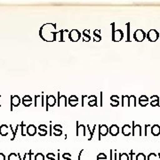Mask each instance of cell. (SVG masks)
<instances>
[{
	"label": "cell",
	"instance_id": "1",
	"mask_svg": "<svg viewBox=\"0 0 160 160\" xmlns=\"http://www.w3.org/2000/svg\"><path fill=\"white\" fill-rule=\"evenodd\" d=\"M56 23H46L41 26L39 37L46 42H53L57 40L58 31H56Z\"/></svg>",
	"mask_w": 160,
	"mask_h": 160
},
{
	"label": "cell",
	"instance_id": "2",
	"mask_svg": "<svg viewBox=\"0 0 160 160\" xmlns=\"http://www.w3.org/2000/svg\"><path fill=\"white\" fill-rule=\"evenodd\" d=\"M111 29H112V33H111V38L113 42H120L124 38L125 35L124 31L122 29H115V23H111Z\"/></svg>",
	"mask_w": 160,
	"mask_h": 160
},
{
	"label": "cell",
	"instance_id": "3",
	"mask_svg": "<svg viewBox=\"0 0 160 160\" xmlns=\"http://www.w3.org/2000/svg\"><path fill=\"white\" fill-rule=\"evenodd\" d=\"M68 38H69V39L71 42H78L82 38V33L80 32L79 30H78V29H71L69 32Z\"/></svg>",
	"mask_w": 160,
	"mask_h": 160
},
{
	"label": "cell",
	"instance_id": "4",
	"mask_svg": "<svg viewBox=\"0 0 160 160\" xmlns=\"http://www.w3.org/2000/svg\"><path fill=\"white\" fill-rule=\"evenodd\" d=\"M133 39L135 40L136 42H142L143 40L147 38V34L143 31L142 29H137L134 31L133 33Z\"/></svg>",
	"mask_w": 160,
	"mask_h": 160
},
{
	"label": "cell",
	"instance_id": "5",
	"mask_svg": "<svg viewBox=\"0 0 160 160\" xmlns=\"http://www.w3.org/2000/svg\"><path fill=\"white\" fill-rule=\"evenodd\" d=\"M159 38L160 34L158 33V31L154 29L149 30L147 33V39L149 40V42H156Z\"/></svg>",
	"mask_w": 160,
	"mask_h": 160
},
{
	"label": "cell",
	"instance_id": "6",
	"mask_svg": "<svg viewBox=\"0 0 160 160\" xmlns=\"http://www.w3.org/2000/svg\"><path fill=\"white\" fill-rule=\"evenodd\" d=\"M57 102V98L53 95H48L46 96V110L49 109V107H53Z\"/></svg>",
	"mask_w": 160,
	"mask_h": 160
},
{
	"label": "cell",
	"instance_id": "7",
	"mask_svg": "<svg viewBox=\"0 0 160 160\" xmlns=\"http://www.w3.org/2000/svg\"><path fill=\"white\" fill-rule=\"evenodd\" d=\"M108 133H109V126L107 125L99 126V139H101V136H106Z\"/></svg>",
	"mask_w": 160,
	"mask_h": 160
},
{
	"label": "cell",
	"instance_id": "8",
	"mask_svg": "<svg viewBox=\"0 0 160 160\" xmlns=\"http://www.w3.org/2000/svg\"><path fill=\"white\" fill-rule=\"evenodd\" d=\"M21 102H22V100L18 95L11 96V110H12L13 107H18Z\"/></svg>",
	"mask_w": 160,
	"mask_h": 160
},
{
	"label": "cell",
	"instance_id": "9",
	"mask_svg": "<svg viewBox=\"0 0 160 160\" xmlns=\"http://www.w3.org/2000/svg\"><path fill=\"white\" fill-rule=\"evenodd\" d=\"M109 132L112 136H117L119 133V127L118 125H112L109 127Z\"/></svg>",
	"mask_w": 160,
	"mask_h": 160
},
{
	"label": "cell",
	"instance_id": "10",
	"mask_svg": "<svg viewBox=\"0 0 160 160\" xmlns=\"http://www.w3.org/2000/svg\"><path fill=\"white\" fill-rule=\"evenodd\" d=\"M78 102H79L78 98L77 97L76 95H70L69 99H68V103L71 107H76L78 104Z\"/></svg>",
	"mask_w": 160,
	"mask_h": 160
},
{
	"label": "cell",
	"instance_id": "11",
	"mask_svg": "<svg viewBox=\"0 0 160 160\" xmlns=\"http://www.w3.org/2000/svg\"><path fill=\"white\" fill-rule=\"evenodd\" d=\"M22 104L25 106V107H29L31 104H32V102H33V99L31 96L29 95H24V97L22 98Z\"/></svg>",
	"mask_w": 160,
	"mask_h": 160
},
{
	"label": "cell",
	"instance_id": "12",
	"mask_svg": "<svg viewBox=\"0 0 160 160\" xmlns=\"http://www.w3.org/2000/svg\"><path fill=\"white\" fill-rule=\"evenodd\" d=\"M83 133V135H86V126L84 125H80L79 122L77 121V135L79 136L80 133Z\"/></svg>",
	"mask_w": 160,
	"mask_h": 160
},
{
	"label": "cell",
	"instance_id": "13",
	"mask_svg": "<svg viewBox=\"0 0 160 160\" xmlns=\"http://www.w3.org/2000/svg\"><path fill=\"white\" fill-rule=\"evenodd\" d=\"M26 132L29 134V136H34L35 134L37 133V127L34 125H29V126H27Z\"/></svg>",
	"mask_w": 160,
	"mask_h": 160
},
{
	"label": "cell",
	"instance_id": "14",
	"mask_svg": "<svg viewBox=\"0 0 160 160\" xmlns=\"http://www.w3.org/2000/svg\"><path fill=\"white\" fill-rule=\"evenodd\" d=\"M149 99L146 95H142L141 97L139 98V104L142 106V107H146L148 104H149Z\"/></svg>",
	"mask_w": 160,
	"mask_h": 160
},
{
	"label": "cell",
	"instance_id": "15",
	"mask_svg": "<svg viewBox=\"0 0 160 160\" xmlns=\"http://www.w3.org/2000/svg\"><path fill=\"white\" fill-rule=\"evenodd\" d=\"M88 98V105L90 107L93 106H97V97L95 95H91V96H87Z\"/></svg>",
	"mask_w": 160,
	"mask_h": 160
},
{
	"label": "cell",
	"instance_id": "16",
	"mask_svg": "<svg viewBox=\"0 0 160 160\" xmlns=\"http://www.w3.org/2000/svg\"><path fill=\"white\" fill-rule=\"evenodd\" d=\"M159 97L158 95H152L150 97V105L152 107H157L159 106Z\"/></svg>",
	"mask_w": 160,
	"mask_h": 160
},
{
	"label": "cell",
	"instance_id": "17",
	"mask_svg": "<svg viewBox=\"0 0 160 160\" xmlns=\"http://www.w3.org/2000/svg\"><path fill=\"white\" fill-rule=\"evenodd\" d=\"M132 132V127L130 125H125L122 127V133L125 135V136H129Z\"/></svg>",
	"mask_w": 160,
	"mask_h": 160
},
{
	"label": "cell",
	"instance_id": "18",
	"mask_svg": "<svg viewBox=\"0 0 160 160\" xmlns=\"http://www.w3.org/2000/svg\"><path fill=\"white\" fill-rule=\"evenodd\" d=\"M110 105L112 107H118L119 105V97L118 95H112L110 97Z\"/></svg>",
	"mask_w": 160,
	"mask_h": 160
},
{
	"label": "cell",
	"instance_id": "19",
	"mask_svg": "<svg viewBox=\"0 0 160 160\" xmlns=\"http://www.w3.org/2000/svg\"><path fill=\"white\" fill-rule=\"evenodd\" d=\"M90 30L89 29H85L82 33V38L84 42H89L91 40V37H90Z\"/></svg>",
	"mask_w": 160,
	"mask_h": 160
},
{
	"label": "cell",
	"instance_id": "20",
	"mask_svg": "<svg viewBox=\"0 0 160 160\" xmlns=\"http://www.w3.org/2000/svg\"><path fill=\"white\" fill-rule=\"evenodd\" d=\"M151 133L154 136H158L160 134V126L158 125H154L151 126Z\"/></svg>",
	"mask_w": 160,
	"mask_h": 160
},
{
	"label": "cell",
	"instance_id": "21",
	"mask_svg": "<svg viewBox=\"0 0 160 160\" xmlns=\"http://www.w3.org/2000/svg\"><path fill=\"white\" fill-rule=\"evenodd\" d=\"M93 36H94V39L93 41L95 42H100L102 40V36H101V29H95L93 31Z\"/></svg>",
	"mask_w": 160,
	"mask_h": 160
},
{
	"label": "cell",
	"instance_id": "22",
	"mask_svg": "<svg viewBox=\"0 0 160 160\" xmlns=\"http://www.w3.org/2000/svg\"><path fill=\"white\" fill-rule=\"evenodd\" d=\"M129 97L128 95H122V106L125 107V106H127V107H130V104H129Z\"/></svg>",
	"mask_w": 160,
	"mask_h": 160
},
{
	"label": "cell",
	"instance_id": "23",
	"mask_svg": "<svg viewBox=\"0 0 160 160\" xmlns=\"http://www.w3.org/2000/svg\"><path fill=\"white\" fill-rule=\"evenodd\" d=\"M7 130H8V126H6V125H2V126H0V134L2 136H6L8 134Z\"/></svg>",
	"mask_w": 160,
	"mask_h": 160
},
{
	"label": "cell",
	"instance_id": "24",
	"mask_svg": "<svg viewBox=\"0 0 160 160\" xmlns=\"http://www.w3.org/2000/svg\"><path fill=\"white\" fill-rule=\"evenodd\" d=\"M39 134L41 136H45L47 133V128L46 125H40L39 126Z\"/></svg>",
	"mask_w": 160,
	"mask_h": 160
},
{
	"label": "cell",
	"instance_id": "25",
	"mask_svg": "<svg viewBox=\"0 0 160 160\" xmlns=\"http://www.w3.org/2000/svg\"><path fill=\"white\" fill-rule=\"evenodd\" d=\"M129 104H130V106H132V107H136L137 105V99L136 97L134 96V95H131L130 97H129Z\"/></svg>",
	"mask_w": 160,
	"mask_h": 160
},
{
	"label": "cell",
	"instance_id": "26",
	"mask_svg": "<svg viewBox=\"0 0 160 160\" xmlns=\"http://www.w3.org/2000/svg\"><path fill=\"white\" fill-rule=\"evenodd\" d=\"M66 32V29H61L60 31H59V33L58 34L60 35V39H59V41L60 42H64L65 41V39H64V36H65V33Z\"/></svg>",
	"mask_w": 160,
	"mask_h": 160
},
{
	"label": "cell",
	"instance_id": "27",
	"mask_svg": "<svg viewBox=\"0 0 160 160\" xmlns=\"http://www.w3.org/2000/svg\"><path fill=\"white\" fill-rule=\"evenodd\" d=\"M130 26H131V23L127 22L126 23V27H127V39L126 42H130V38H131V35H130Z\"/></svg>",
	"mask_w": 160,
	"mask_h": 160
},
{
	"label": "cell",
	"instance_id": "28",
	"mask_svg": "<svg viewBox=\"0 0 160 160\" xmlns=\"http://www.w3.org/2000/svg\"><path fill=\"white\" fill-rule=\"evenodd\" d=\"M87 129H88V131H89V133H90V138H89V140H91L92 136H93V133H94V131H95V129H96V125H94L93 126V128L92 129H90V127L89 126H87Z\"/></svg>",
	"mask_w": 160,
	"mask_h": 160
},
{
	"label": "cell",
	"instance_id": "29",
	"mask_svg": "<svg viewBox=\"0 0 160 160\" xmlns=\"http://www.w3.org/2000/svg\"><path fill=\"white\" fill-rule=\"evenodd\" d=\"M41 99H42V96H40V95H35V107H38V101H40Z\"/></svg>",
	"mask_w": 160,
	"mask_h": 160
},
{
	"label": "cell",
	"instance_id": "30",
	"mask_svg": "<svg viewBox=\"0 0 160 160\" xmlns=\"http://www.w3.org/2000/svg\"><path fill=\"white\" fill-rule=\"evenodd\" d=\"M19 126H20V125H17V126H16V128H15V130H13V129H12V126H10V129H11L12 132V135H13V137H12V140H13V139L15 138V136H16V132H17L18 127H19Z\"/></svg>",
	"mask_w": 160,
	"mask_h": 160
},
{
	"label": "cell",
	"instance_id": "31",
	"mask_svg": "<svg viewBox=\"0 0 160 160\" xmlns=\"http://www.w3.org/2000/svg\"><path fill=\"white\" fill-rule=\"evenodd\" d=\"M35 160H45V157H44V155L42 154V153H38V154L36 155Z\"/></svg>",
	"mask_w": 160,
	"mask_h": 160
},
{
	"label": "cell",
	"instance_id": "32",
	"mask_svg": "<svg viewBox=\"0 0 160 160\" xmlns=\"http://www.w3.org/2000/svg\"><path fill=\"white\" fill-rule=\"evenodd\" d=\"M136 160H146L145 155L142 154V153H140V154H138L137 158H136Z\"/></svg>",
	"mask_w": 160,
	"mask_h": 160
},
{
	"label": "cell",
	"instance_id": "33",
	"mask_svg": "<svg viewBox=\"0 0 160 160\" xmlns=\"http://www.w3.org/2000/svg\"><path fill=\"white\" fill-rule=\"evenodd\" d=\"M20 126L22 127V135L24 136V135L26 134V133L24 132V126H26L25 125H24V122H22V123H21V125H20Z\"/></svg>",
	"mask_w": 160,
	"mask_h": 160
},
{
	"label": "cell",
	"instance_id": "34",
	"mask_svg": "<svg viewBox=\"0 0 160 160\" xmlns=\"http://www.w3.org/2000/svg\"><path fill=\"white\" fill-rule=\"evenodd\" d=\"M120 160H128V156L126 154L120 155Z\"/></svg>",
	"mask_w": 160,
	"mask_h": 160
},
{
	"label": "cell",
	"instance_id": "35",
	"mask_svg": "<svg viewBox=\"0 0 160 160\" xmlns=\"http://www.w3.org/2000/svg\"><path fill=\"white\" fill-rule=\"evenodd\" d=\"M14 158H16L15 154H11L9 156V160H14Z\"/></svg>",
	"mask_w": 160,
	"mask_h": 160
},
{
	"label": "cell",
	"instance_id": "36",
	"mask_svg": "<svg viewBox=\"0 0 160 160\" xmlns=\"http://www.w3.org/2000/svg\"><path fill=\"white\" fill-rule=\"evenodd\" d=\"M0 160H6V158H5V155L0 153Z\"/></svg>",
	"mask_w": 160,
	"mask_h": 160
},
{
	"label": "cell",
	"instance_id": "37",
	"mask_svg": "<svg viewBox=\"0 0 160 160\" xmlns=\"http://www.w3.org/2000/svg\"><path fill=\"white\" fill-rule=\"evenodd\" d=\"M102 92H101V105L100 106H102Z\"/></svg>",
	"mask_w": 160,
	"mask_h": 160
}]
</instances>
